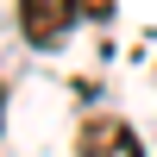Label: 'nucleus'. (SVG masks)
Instances as JSON below:
<instances>
[{"label": "nucleus", "instance_id": "obj_1", "mask_svg": "<svg viewBox=\"0 0 157 157\" xmlns=\"http://www.w3.org/2000/svg\"><path fill=\"white\" fill-rule=\"evenodd\" d=\"M75 19H82L75 0H19V32H25L32 50H57V38L69 32Z\"/></svg>", "mask_w": 157, "mask_h": 157}, {"label": "nucleus", "instance_id": "obj_3", "mask_svg": "<svg viewBox=\"0 0 157 157\" xmlns=\"http://www.w3.org/2000/svg\"><path fill=\"white\" fill-rule=\"evenodd\" d=\"M82 6V19H113V0H75Z\"/></svg>", "mask_w": 157, "mask_h": 157}, {"label": "nucleus", "instance_id": "obj_2", "mask_svg": "<svg viewBox=\"0 0 157 157\" xmlns=\"http://www.w3.org/2000/svg\"><path fill=\"white\" fill-rule=\"evenodd\" d=\"M75 157H145V145H138V132L126 120L94 113V120L82 126V138H75Z\"/></svg>", "mask_w": 157, "mask_h": 157}]
</instances>
